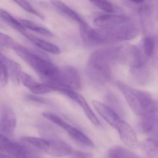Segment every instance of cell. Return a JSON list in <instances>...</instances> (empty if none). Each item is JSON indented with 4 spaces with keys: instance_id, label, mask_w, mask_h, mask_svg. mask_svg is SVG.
Wrapping results in <instances>:
<instances>
[{
    "instance_id": "5bb4252c",
    "label": "cell",
    "mask_w": 158,
    "mask_h": 158,
    "mask_svg": "<svg viewBox=\"0 0 158 158\" xmlns=\"http://www.w3.org/2000/svg\"><path fill=\"white\" fill-rule=\"evenodd\" d=\"M62 93L66 95L71 99L79 104L84 110L85 114L86 115L88 118L91 121L92 123L96 126H98L99 124V121L98 119L94 114L91 108L88 104L82 95L76 92V91L71 89H65Z\"/></svg>"
},
{
    "instance_id": "4fadbf2b",
    "label": "cell",
    "mask_w": 158,
    "mask_h": 158,
    "mask_svg": "<svg viewBox=\"0 0 158 158\" xmlns=\"http://www.w3.org/2000/svg\"><path fill=\"white\" fill-rule=\"evenodd\" d=\"M92 103L98 113L109 124L117 128L122 121L120 115L110 107L100 102L94 100Z\"/></svg>"
},
{
    "instance_id": "5b68a950",
    "label": "cell",
    "mask_w": 158,
    "mask_h": 158,
    "mask_svg": "<svg viewBox=\"0 0 158 158\" xmlns=\"http://www.w3.org/2000/svg\"><path fill=\"white\" fill-rule=\"evenodd\" d=\"M1 150L13 158H44L32 148L12 141L5 136H0Z\"/></svg>"
},
{
    "instance_id": "d6986e66",
    "label": "cell",
    "mask_w": 158,
    "mask_h": 158,
    "mask_svg": "<svg viewBox=\"0 0 158 158\" xmlns=\"http://www.w3.org/2000/svg\"><path fill=\"white\" fill-rule=\"evenodd\" d=\"M4 60L8 67L10 77L13 83L15 85H19L21 81L22 72L21 67L19 64L12 60L8 59L4 55Z\"/></svg>"
},
{
    "instance_id": "8fae6325",
    "label": "cell",
    "mask_w": 158,
    "mask_h": 158,
    "mask_svg": "<svg viewBox=\"0 0 158 158\" xmlns=\"http://www.w3.org/2000/svg\"><path fill=\"white\" fill-rule=\"evenodd\" d=\"M140 125L144 133L152 138L158 139V107L141 115Z\"/></svg>"
},
{
    "instance_id": "2e32d148",
    "label": "cell",
    "mask_w": 158,
    "mask_h": 158,
    "mask_svg": "<svg viewBox=\"0 0 158 158\" xmlns=\"http://www.w3.org/2000/svg\"><path fill=\"white\" fill-rule=\"evenodd\" d=\"M21 81L25 86L35 94H43L52 91V89L44 83L37 82L31 76L24 72H22Z\"/></svg>"
},
{
    "instance_id": "7c38bea8",
    "label": "cell",
    "mask_w": 158,
    "mask_h": 158,
    "mask_svg": "<svg viewBox=\"0 0 158 158\" xmlns=\"http://www.w3.org/2000/svg\"><path fill=\"white\" fill-rule=\"evenodd\" d=\"M116 129L122 142L131 149H135L139 146V142L133 128L127 123L122 120Z\"/></svg>"
},
{
    "instance_id": "8992f818",
    "label": "cell",
    "mask_w": 158,
    "mask_h": 158,
    "mask_svg": "<svg viewBox=\"0 0 158 158\" xmlns=\"http://www.w3.org/2000/svg\"><path fill=\"white\" fill-rule=\"evenodd\" d=\"M42 115L49 121L65 130L69 136L79 145L88 148H92L95 147L94 142L88 137L80 130L69 124L58 115L48 112H43Z\"/></svg>"
},
{
    "instance_id": "ffe728a7",
    "label": "cell",
    "mask_w": 158,
    "mask_h": 158,
    "mask_svg": "<svg viewBox=\"0 0 158 158\" xmlns=\"http://www.w3.org/2000/svg\"><path fill=\"white\" fill-rule=\"evenodd\" d=\"M0 17L2 20L9 26L20 32L21 34L26 32V28L22 25L20 21L15 19L10 13L2 10H0Z\"/></svg>"
},
{
    "instance_id": "277c9868",
    "label": "cell",
    "mask_w": 158,
    "mask_h": 158,
    "mask_svg": "<svg viewBox=\"0 0 158 158\" xmlns=\"http://www.w3.org/2000/svg\"><path fill=\"white\" fill-rule=\"evenodd\" d=\"M98 44L111 43L133 39L138 34V30L131 23L114 27L96 29Z\"/></svg>"
},
{
    "instance_id": "f546056e",
    "label": "cell",
    "mask_w": 158,
    "mask_h": 158,
    "mask_svg": "<svg viewBox=\"0 0 158 158\" xmlns=\"http://www.w3.org/2000/svg\"><path fill=\"white\" fill-rule=\"evenodd\" d=\"M68 157L70 158H92L93 154L90 152L73 150Z\"/></svg>"
},
{
    "instance_id": "d4e9b609",
    "label": "cell",
    "mask_w": 158,
    "mask_h": 158,
    "mask_svg": "<svg viewBox=\"0 0 158 158\" xmlns=\"http://www.w3.org/2000/svg\"><path fill=\"white\" fill-rule=\"evenodd\" d=\"M9 71L4 60V55H0V85L2 87H4L8 84L9 81Z\"/></svg>"
},
{
    "instance_id": "e0dca14e",
    "label": "cell",
    "mask_w": 158,
    "mask_h": 158,
    "mask_svg": "<svg viewBox=\"0 0 158 158\" xmlns=\"http://www.w3.org/2000/svg\"><path fill=\"white\" fill-rule=\"evenodd\" d=\"M51 2L54 8L61 14L78 23L79 24L85 21L81 15L64 2L59 1H52Z\"/></svg>"
},
{
    "instance_id": "4dcf8cb0",
    "label": "cell",
    "mask_w": 158,
    "mask_h": 158,
    "mask_svg": "<svg viewBox=\"0 0 158 158\" xmlns=\"http://www.w3.org/2000/svg\"><path fill=\"white\" fill-rule=\"evenodd\" d=\"M27 99L30 101L38 102V103H43V104H48L50 102L47 99L32 95H27Z\"/></svg>"
},
{
    "instance_id": "9a60e30c",
    "label": "cell",
    "mask_w": 158,
    "mask_h": 158,
    "mask_svg": "<svg viewBox=\"0 0 158 158\" xmlns=\"http://www.w3.org/2000/svg\"><path fill=\"white\" fill-rule=\"evenodd\" d=\"M50 144L46 152L54 157L68 156L73 149L63 140L59 139H49Z\"/></svg>"
},
{
    "instance_id": "4316f807",
    "label": "cell",
    "mask_w": 158,
    "mask_h": 158,
    "mask_svg": "<svg viewBox=\"0 0 158 158\" xmlns=\"http://www.w3.org/2000/svg\"><path fill=\"white\" fill-rule=\"evenodd\" d=\"M155 41L151 37H146L142 41L143 51L147 58H150L153 55L155 49Z\"/></svg>"
},
{
    "instance_id": "3957f363",
    "label": "cell",
    "mask_w": 158,
    "mask_h": 158,
    "mask_svg": "<svg viewBox=\"0 0 158 158\" xmlns=\"http://www.w3.org/2000/svg\"><path fill=\"white\" fill-rule=\"evenodd\" d=\"M116 85L136 114L141 116L158 107V103L154 101L150 93L134 88L122 81H117Z\"/></svg>"
},
{
    "instance_id": "ac0fdd59",
    "label": "cell",
    "mask_w": 158,
    "mask_h": 158,
    "mask_svg": "<svg viewBox=\"0 0 158 158\" xmlns=\"http://www.w3.org/2000/svg\"><path fill=\"white\" fill-rule=\"evenodd\" d=\"M23 35L29 40H31L37 47L43 50L55 55H58L60 53V48L54 44H52L45 40L38 38L26 32L23 33Z\"/></svg>"
},
{
    "instance_id": "ba28073f",
    "label": "cell",
    "mask_w": 158,
    "mask_h": 158,
    "mask_svg": "<svg viewBox=\"0 0 158 158\" xmlns=\"http://www.w3.org/2000/svg\"><path fill=\"white\" fill-rule=\"evenodd\" d=\"M59 83L67 88L74 91L80 90L82 88L81 76L77 69L73 66L59 67Z\"/></svg>"
},
{
    "instance_id": "30bf717a",
    "label": "cell",
    "mask_w": 158,
    "mask_h": 158,
    "mask_svg": "<svg viewBox=\"0 0 158 158\" xmlns=\"http://www.w3.org/2000/svg\"><path fill=\"white\" fill-rule=\"evenodd\" d=\"M130 20L129 17L122 15H102L96 17L93 24L99 28H107L128 23Z\"/></svg>"
},
{
    "instance_id": "603a6c76",
    "label": "cell",
    "mask_w": 158,
    "mask_h": 158,
    "mask_svg": "<svg viewBox=\"0 0 158 158\" xmlns=\"http://www.w3.org/2000/svg\"><path fill=\"white\" fill-rule=\"evenodd\" d=\"M141 147L142 150L148 154L158 156V139H148L142 143Z\"/></svg>"
},
{
    "instance_id": "484cf974",
    "label": "cell",
    "mask_w": 158,
    "mask_h": 158,
    "mask_svg": "<svg viewBox=\"0 0 158 158\" xmlns=\"http://www.w3.org/2000/svg\"><path fill=\"white\" fill-rule=\"evenodd\" d=\"M90 2L98 7L99 9L110 13L116 12L119 10V8H117L116 6L114 5L110 2L107 1L94 0V1H91Z\"/></svg>"
},
{
    "instance_id": "1f68e13d",
    "label": "cell",
    "mask_w": 158,
    "mask_h": 158,
    "mask_svg": "<svg viewBox=\"0 0 158 158\" xmlns=\"http://www.w3.org/2000/svg\"><path fill=\"white\" fill-rule=\"evenodd\" d=\"M0 158H13L7 153H1Z\"/></svg>"
},
{
    "instance_id": "7a4b0ae2",
    "label": "cell",
    "mask_w": 158,
    "mask_h": 158,
    "mask_svg": "<svg viewBox=\"0 0 158 158\" xmlns=\"http://www.w3.org/2000/svg\"><path fill=\"white\" fill-rule=\"evenodd\" d=\"M13 49L38 74L43 80V83L48 84L58 82L59 67L51 62L20 45H15Z\"/></svg>"
},
{
    "instance_id": "9c48e42d",
    "label": "cell",
    "mask_w": 158,
    "mask_h": 158,
    "mask_svg": "<svg viewBox=\"0 0 158 158\" xmlns=\"http://www.w3.org/2000/svg\"><path fill=\"white\" fill-rule=\"evenodd\" d=\"M16 115L13 110L8 105L2 106L0 121L1 135L5 136L11 135L16 127Z\"/></svg>"
},
{
    "instance_id": "f1b7e54d",
    "label": "cell",
    "mask_w": 158,
    "mask_h": 158,
    "mask_svg": "<svg viewBox=\"0 0 158 158\" xmlns=\"http://www.w3.org/2000/svg\"><path fill=\"white\" fill-rule=\"evenodd\" d=\"M0 45L1 48H13L15 44L12 38L1 33L0 35Z\"/></svg>"
},
{
    "instance_id": "44dd1931",
    "label": "cell",
    "mask_w": 158,
    "mask_h": 158,
    "mask_svg": "<svg viewBox=\"0 0 158 158\" xmlns=\"http://www.w3.org/2000/svg\"><path fill=\"white\" fill-rule=\"evenodd\" d=\"M110 158H140L131 151L120 146H115L109 151Z\"/></svg>"
},
{
    "instance_id": "7402d4cb",
    "label": "cell",
    "mask_w": 158,
    "mask_h": 158,
    "mask_svg": "<svg viewBox=\"0 0 158 158\" xmlns=\"http://www.w3.org/2000/svg\"><path fill=\"white\" fill-rule=\"evenodd\" d=\"M22 141L28 143L35 148L46 152L49 146V139L32 136H23L21 139Z\"/></svg>"
},
{
    "instance_id": "83f0119b",
    "label": "cell",
    "mask_w": 158,
    "mask_h": 158,
    "mask_svg": "<svg viewBox=\"0 0 158 158\" xmlns=\"http://www.w3.org/2000/svg\"><path fill=\"white\" fill-rule=\"evenodd\" d=\"M15 2H16L18 5L22 7L25 10L37 16L40 19H44L43 15L40 13L38 12L36 10H35L28 2L24 1H15Z\"/></svg>"
},
{
    "instance_id": "6da1fadb",
    "label": "cell",
    "mask_w": 158,
    "mask_h": 158,
    "mask_svg": "<svg viewBox=\"0 0 158 158\" xmlns=\"http://www.w3.org/2000/svg\"><path fill=\"white\" fill-rule=\"evenodd\" d=\"M115 60L114 48L96 50L91 53L86 65V72L93 81L103 84L111 75V64Z\"/></svg>"
},
{
    "instance_id": "52a82bcc",
    "label": "cell",
    "mask_w": 158,
    "mask_h": 158,
    "mask_svg": "<svg viewBox=\"0 0 158 158\" xmlns=\"http://www.w3.org/2000/svg\"><path fill=\"white\" fill-rule=\"evenodd\" d=\"M115 60L135 69L142 68L144 64L142 53L131 46L115 48Z\"/></svg>"
},
{
    "instance_id": "cb8c5ba5",
    "label": "cell",
    "mask_w": 158,
    "mask_h": 158,
    "mask_svg": "<svg viewBox=\"0 0 158 158\" xmlns=\"http://www.w3.org/2000/svg\"><path fill=\"white\" fill-rule=\"evenodd\" d=\"M19 21L26 29L27 28L30 29L45 36H52V34L49 30L47 28L40 26L38 25L31 21L24 19H20Z\"/></svg>"
}]
</instances>
